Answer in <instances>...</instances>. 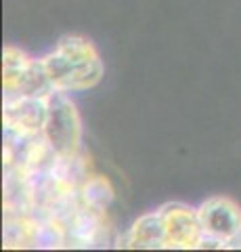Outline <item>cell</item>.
<instances>
[{
  "instance_id": "cell-1",
  "label": "cell",
  "mask_w": 241,
  "mask_h": 252,
  "mask_svg": "<svg viewBox=\"0 0 241 252\" xmlns=\"http://www.w3.org/2000/svg\"><path fill=\"white\" fill-rule=\"evenodd\" d=\"M46 74L55 91L82 93L90 91L103 80V59L88 38L69 34L57 42L49 55L42 57Z\"/></svg>"
},
{
  "instance_id": "cell-2",
  "label": "cell",
  "mask_w": 241,
  "mask_h": 252,
  "mask_svg": "<svg viewBox=\"0 0 241 252\" xmlns=\"http://www.w3.org/2000/svg\"><path fill=\"white\" fill-rule=\"evenodd\" d=\"M82 118L69 93L53 89L46 94V120L42 137L53 145L59 158H76L82 154Z\"/></svg>"
},
{
  "instance_id": "cell-3",
  "label": "cell",
  "mask_w": 241,
  "mask_h": 252,
  "mask_svg": "<svg viewBox=\"0 0 241 252\" xmlns=\"http://www.w3.org/2000/svg\"><path fill=\"white\" fill-rule=\"evenodd\" d=\"M53 84L44 61L27 55L19 46L2 49V93L4 97H46Z\"/></svg>"
},
{
  "instance_id": "cell-4",
  "label": "cell",
  "mask_w": 241,
  "mask_h": 252,
  "mask_svg": "<svg viewBox=\"0 0 241 252\" xmlns=\"http://www.w3.org/2000/svg\"><path fill=\"white\" fill-rule=\"evenodd\" d=\"M204 248H224L241 231V206L227 195H212L197 206Z\"/></svg>"
},
{
  "instance_id": "cell-5",
  "label": "cell",
  "mask_w": 241,
  "mask_h": 252,
  "mask_svg": "<svg viewBox=\"0 0 241 252\" xmlns=\"http://www.w3.org/2000/svg\"><path fill=\"white\" fill-rule=\"evenodd\" d=\"M158 210L166 229V250L204 248L206 235L201 231L197 208H191L183 202H168Z\"/></svg>"
},
{
  "instance_id": "cell-6",
  "label": "cell",
  "mask_w": 241,
  "mask_h": 252,
  "mask_svg": "<svg viewBox=\"0 0 241 252\" xmlns=\"http://www.w3.org/2000/svg\"><path fill=\"white\" fill-rule=\"evenodd\" d=\"M46 120V97H4L2 122L9 137L27 141L42 135Z\"/></svg>"
},
{
  "instance_id": "cell-7",
  "label": "cell",
  "mask_w": 241,
  "mask_h": 252,
  "mask_svg": "<svg viewBox=\"0 0 241 252\" xmlns=\"http://www.w3.org/2000/svg\"><path fill=\"white\" fill-rule=\"evenodd\" d=\"M42 219L36 212L4 210V248H40Z\"/></svg>"
},
{
  "instance_id": "cell-8",
  "label": "cell",
  "mask_w": 241,
  "mask_h": 252,
  "mask_svg": "<svg viewBox=\"0 0 241 252\" xmlns=\"http://www.w3.org/2000/svg\"><path fill=\"white\" fill-rule=\"evenodd\" d=\"M118 246L134 250H166V229L160 210L138 217Z\"/></svg>"
},
{
  "instance_id": "cell-9",
  "label": "cell",
  "mask_w": 241,
  "mask_h": 252,
  "mask_svg": "<svg viewBox=\"0 0 241 252\" xmlns=\"http://www.w3.org/2000/svg\"><path fill=\"white\" fill-rule=\"evenodd\" d=\"M115 198V191L109 183V179H105L103 175H92L82 181V185L78 187V200L84 208L97 210V212H107V208L111 206V202Z\"/></svg>"
},
{
  "instance_id": "cell-10",
  "label": "cell",
  "mask_w": 241,
  "mask_h": 252,
  "mask_svg": "<svg viewBox=\"0 0 241 252\" xmlns=\"http://www.w3.org/2000/svg\"><path fill=\"white\" fill-rule=\"evenodd\" d=\"M224 248H227V250H241V231H239V233H237L235 238H233Z\"/></svg>"
}]
</instances>
